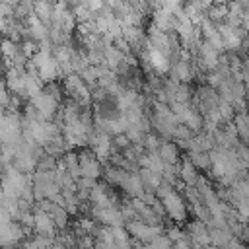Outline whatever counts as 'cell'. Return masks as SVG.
<instances>
[{
  "instance_id": "obj_17",
  "label": "cell",
  "mask_w": 249,
  "mask_h": 249,
  "mask_svg": "<svg viewBox=\"0 0 249 249\" xmlns=\"http://www.w3.org/2000/svg\"><path fill=\"white\" fill-rule=\"evenodd\" d=\"M91 249H93V247H91Z\"/></svg>"
},
{
  "instance_id": "obj_8",
  "label": "cell",
  "mask_w": 249,
  "mask_h": 249,
  "mask_svg": "<svg viewBox=\"0 0 249 249\" xmlns=\"http://www.w3.org/2000/svg\"><path fill=\"white\" fill-rule=\"evenodd\" d=\"M171 74H173L171 80H175L177 84H189L196 74V66H195L193 58H179L171 66Z\"/></svg>"
},
{
  "instance_id": "obj_10",
  "label": "cell",
  "mask_w": 249,
  "mask_h": 249,
  "mask_svg": "<svg viewBox=\"0 0 249 249\" xmlns=\"http://www.w3.org/2000/svg\"><path fill=\"white\" fill-rule=\"evenodd\" d=\"M158 156H160V160H161L165 165H175V163L181 161V160H179L181 150L177 148V144H175L173 140H163L161 146H160V150H158Z\"/></svg>"
},
{
  "instance_id": "obj_5",
  "label": "cell",
  "mask_w": 249,
  "mask_h": 249,
  "mask_svg": "<svg viewBox=\"0 0 249 249\" xmlns=\"http://www.w3.org/2000/svg\"><path fill=\"white\" fill-rule=\"evenodd\" d=\"M78 161H80V175L84 179H91L97 181L103 173V163L93 156L91 150H84L78 154Z\"/></svg>"
},
{
  "instance_id": "obj_2",
  "label": "cell",
  "mask_w": 249,
  "mask_h": 249,
  "mask_svg": "<svg viewBox=\"0 0 249 249\" xmlns=\"http://www.w3.org/2000/svg\"><path fill=\"white\" fill-rule=\"evenodd\" d=\"M158 200H160V204H161V208L165 212V218H169L171 222H177V224L185 222L189 208H187L185 198L181 196V193L177 189H173L171 193H167L165 196H161Z\"/></svg>"
},
{
  "instance_id": "obj_9",
  "label": "cell",
  "mask_w": 249,
  "mask_h": 249,
  "mask_svg": "<svg viewBox=\"0 0 249 249\" xmlns=\"http://www.w3.org/2000/svg\"><path fill=\"white\" fill-rule=\"evenodd\" d=\"M33 230L37 231V235H45L51 239L56 237V226H54L53 218L39 208H35V212H33Z\"/></svg>"
},
{
  "instance_id": "obj_7",
  "label": "cell",
  "mask_w": 249,
  "mask_h": 249,
  "mask_svg": "<svg viewBox=\"0 0 249 249\" xmlns=\"http://www.w3.org/2000/svg\"><path fill=\"white\" fill-rule=\"evenodd\" d=\"M185 235H187V239H189L196 249H204L206 245H210L208 228H206V224H202L200 220L189 222L187 228H185Z\"/></svg>"
},
{
  "instance_id": "obj_12",
  "label": "cell",
  "mask_w": 249,
  "mask_h": 249,
  "mask_svg": "<svg viewBox=\"0 0 249 249\" xmlns=\"http://www.w3.org/2000/svg\"><path fill=\"white\" fill-rule=\"evenodd\" d=\"M136 173H138V179H140V183H142L144 193H154V195H156L158 187L161 185V175H158V173H154V171H150V169H144V167H140Z\"/></svg>"
},
{
  "instance_id": "obj_6",
  "label": "cell",
  "mask_w": 249,
  "mask_h": 249,
  "mask_svg": "<svg viewBox=\"0 0 249 249\" xmlns=\"http://www.w3.org/2000/svg\"><path fill=\"white\" fill-rule=\"evenodd\" d=\"M4 82H6V88L10 91V95H16V97H25V88H23V82H25V68H14V66H8L6 74H4Z\"/></svg>"
},
{
  "instance_id": "obj_11",
  "label": "cell",
  "mask_w": 249,
  "mask_h": 249,
  "mask_svg": "<svg viewBox=\"0 0 249 249\" xmlns=\"http://www.w3.org/2000/svg\"><path fill=\"white\" fill-rule=\"evenodd\" d=\"M198 177H200V175H198V171L193 167V163H191L187 158L181 160V163H179V181H181V185L193 189V187L196 185Z\"/></svg>"
},
{
  "instance_id": "obj_16",
  "label": "cell",
  "mask_w": 249,
  "mask_h": 249,
  "mask_svg": "<svg viewBox=\"0 0 249 249\" xmlns=\"http://www.w3.org/2000/svg\"><path fill=\"white\" fill-rule=\"evenodd\" d=\"M0 62H2V54H0Z\"/></svg>"
},
{
  "instance_id": "obj_4",
  "label": "cell",
  "mask_w": 249,
  "mask_h": 249,
  "mask_svg": "<svg viewBox=\"0 0 249 249\" xmlns=\"http://www.w3.org/2000/svg\"><path fill=\"white\" fill-rule=\"evenodd\" d=\"M29 105L35 109V113L45 121V123H51L54 117H56V113H58V107H60V103L56 101V99H53L49 93H45V91H41V93H37L35 97H31L29 99Z\"/></svg>"
},
{
  "instance_id": "obj_13",
  "label": "cell",
  "mask_w": 249,
  "mask_h": 249,
  "mask_svg": "<svg viewBox=\"0 0 249 249\" xmlns=\"http://www.w3.org/2000/svg\"><path fill=\"white\" fill-rule=\"evenodd\" d=\"M187 160L193 163V167L196 171H208L210 169V158L206 152H189Z\"/></svg>"
},
{
  "instance_id": "obj_1",
  "label": "cell",
  "mask_w": 249,
  "mask_h": 249,
  "mask_svg": "<svg viewBox=\"0 0 249 249\" xmlns=\"http://www.w3.org/2000/svg\"><path fill=\"white\" fill-rule=\"evenodd\" d=\"M62 89L68 93V99L78 103L80 107H89L91 103V89L84 84V80L78 74H68L64 76Z\"/></svg>"
},
{
  "instance_id": "obj_15",
  "label": "cell",
  "mask_w": 249,
  "mask_h": 249,
  "mask_svg": "<svg viewBox=\"0 0 249 249\" xmlns=\"http://www.w3.org/2000/svg\"><path fill=\"white\" fill-rule=\"evenodd\" d=\"M247 117H249V107H247Z\"/></svg>"
},
{
  "instance_id": "obj_3",
  "label": "cell",
  "mask_w": 249,
  "mask_h": 249,
  "mask_svg": "<svg viewBox=\"0 0 249 249\" xmlns=\"http://www.w3.org/2000/svg\"><path fill=\"white\" fill-rule=\"evenodd\" d=\"M124 230L128 231V235L132 237V239H136L138 243H142V245H148V243H152L158 235H161L163 233V228L161 226H148V224H144V222H128V224H124Z\"/></svg>"
},
{
  "instance_id": "obj_18",
  "label": "cell",
  "mask_w": 249,
  "mask_h": 249,
  "mask_svg": "<svg viewBox=\"0 0 249 249\" xmlns=\"http://www.w3.org/2000/svg\"><path fill=\"white\" fill-rule=\"evenodd\" d=\"M247 249H249V247H247Z\"/></svg>"
},
{
  "instance_id": "obj_14",
  "label": "cell",
  "mask_w": 249,
  "mask_h": 249,
  "mask_svg": "<svg viewBox=\"0 0 249 249\" xmlns=\"http://www.w3.org/2000/svg\"><path fill=\"white\" fill-rule=\"evenodd\" d=\"M4 117H6V113H4V107L0 105V123H2V119H4Z\"/></svg>"
}]
</instances>
